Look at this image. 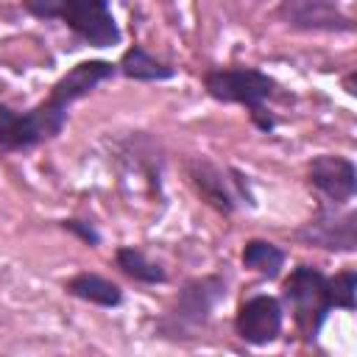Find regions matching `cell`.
Returning a JSON list of instances; mask_svg holds the SVG:
<instances>
[{
    "mask_svg": "<svg viewBox=\"0 0 357 357\" xmlns=\"http://www.w3.org/2000/svg\"><path fill=\"white\" fill-rule=\"evenodd\" d=\"M109 6L112 0H22V8L31 17L61 20L92 47H112L123 39Z\"/></svg>",
    "mask_w": 357,
    "mask_h": 357,
    "instance_id": "cell-1",
    "label": "cell"
},
{
    "mask_svg": "<svg viewBox=\"0 0 357 357\" xmlns=\"http://www.w3.org/2000/svg\"><path fill=\"white\" fill-rule=\"evenodd\" d=\"M282 304L290 307L304 343H315L329 312L335 310L329 276L312 265L293 268L290 276L282 282Z\"/></svg>",
    "mask_w": 357,
    "mask_h": 357,
    "instance_id": "cell-2",
    "label": "cell"
},
{
    "mask_svg": "<svg viewBox=\"0 0 357 357\" xmlns=\"http://www.w3.org/2000/svg\"><path fill=\"white\" fill-rule=\"evenodd\" d=\"M223 298H226V279L218 273L195 276V279L184 282V287L173 298L170 310L159 318V332L165 337L192 335L195 329H201L209 321L212 310Z\"/></svg>",
    "mask_w": 357,
    "mask_h": 357,
    "instance_id": "cell-3",
    "label": "cell"
},
{
    "mask_svg": "<svg viewBox=\"0 0 357 357\" xmlns=\"http://www.w3.org/2000/svg\"><path fill=\"white\" fill-rule=\"evenodd\" d=\"M67 123V109L56 106L50 98L17 112L11 106H0V153H17L36 148L61 134Z\"/></svg>",
    "mask_w": 357,
    "mask_h": 357,
    "instance_id": "cell-4",
    "label": "cell"
},
{
    "mask_svg": "<svg viewBox=\"0 0 357 357\" xmlns=\"http://www.w3.org/2000/svg\"><path fill=\"white\" fill-rule=\"evenodd\" d=\"M204 89L220 103H237L254 112L273 95L276 81L257 67H215L204 73Z\"/></svg>",
    "mask_w": 357,
    "mask_h": 357,
    "instance_id": "cell-5",
    "label": "cell"
},
{
    "mask_svg": "<svg viewBox=\"0 0 357 357\" xmlns=\"http://www.w3.org/2000/svg\"><path fill=\"white\" fill-rule=\"evenodd\" d=\"M187 176L192 181V187L198 190V195L218 209L220 215H231L237 209V204H248L254 206V195L248 190V176H243L234 167H218L209 159H192L187 165Z\"/></svg>",
    "mask_w": 357,
    "mask_h": 357,
    "instance_id": "cell-6",
    "label": "cell"
},
{
    "mask_svg": "<svg viewBox=\"0 0 357 357\" xmlns=\"http://www.w3.org/2000/svg\"><path fill=\"white\" fill-rule=\"evenodd\" d=\"M284 326V304L276 296L257 293L237 307L234 332L248 346H268L282 335Z\"/></svg>",
    "mask_w": 357,
    "mask_h": 357,
    "instance_id": "cell-7",
    "label": "cell"
},
{
    "mask_svg": "<svg viewBox=\"0 0 357 357\" xmlns=\"http://www.w3.org/2000/svg\"><path fill=\"white\" fill-rule=\"evenodd\" d=\"M296 237L307 245L326 251H354L357 248V215L351 209L340 212L335 204L321 206L312 220H307Z\"/></svg>",
    "mask_w": 357,
    "mask_h": 357,
    "instance_id": "cell-8",
    "label": "cell"
},
{
    "mask_svg": "<svg viewBox=\"0 0 357 357\" xmlns=\"http://www.w3.org/2000/svg\"><path fill=\"white\" fill-rule=\"evenodd\" d=\"M279 17L296 31H329L351 33V17L335 0H282Z\"/></svg>",
    "mask_w": 357,
    "mask_h": 357,
    "instance_id": "cell-9",
    "label": "cell"
},
{
    "mask_svg": "<svg viewBox=\"0 0 357 357\" xmlns=\"http://www.w3.org/2000/svg\"><path fill=\"white\" fill-rule=\"evenodd\" d=\"M310 184L335 206H343L346 201L354 198L357 190V167L351 159L337 156V153H321L310 162L307 167Z\"/></svg>",
    "mask_w": 357,
    "mask_h": 357,
    "instance_id": "cell-10",
    "label": "cell"
},
{
    "mask_svg": "<svg viewBox=\"0 0 357 357\" xmlns=\"http://www.w3.org/2000/svg\"><path fill=\"white\" fill-rule=\"evenodd\" d=\"M117 75V64L106 61V59H86V61H78L75 67H70L53 86H50V100L61 109L70 112V106L81 98H86L95 86H100L103 81L114 78Z\"/></svg>",
    "mask_w": 357,
    "mask_h": 357,
    "instance_id": "cell-11",
    "label": "cell"
},
{
    "mask_svg": "<svg viewBox=\"0 0 357 357\" xmlns=\"http://www.w3.org/2000/svg\"><path fill=\"white\" fill-rule=\"evenodd\" d=\"M64 290L73 296V298H81V301H89V304H98L103 310H114L123 304V290L117 282L100 276V273H75L64 282Z\"/></svg>",
    "mask_w": 357,
    "mask_h": 357,
    "instance_id": "cell-12",
    "label": "cell"
},
{
    "mask_svg": "<svg viewBox=\"0 0 357 357\" xmlns=\"http://www.w3.org/2000/svg\"><path fill=\"white\" fill-rule=\"evenodd\" d=\"M117 73L126 75L128 81H145V84H151V81H167V78H173L176 75V67L167 64V61H162V59H156L142 45H131L120 56Z\"/></svg>",
    "mask_w": 357,
    "mask_h": 357,
    "instance_id": "cell-13",
    "label": "cell"
},
{
    "mask_svg": "<svg viewBox=\"0 0 357 357\" xmlns=\"http://www.w3.org/2000/svg\"><path fill=\"white\" fill-rule=\"evenodd\" d=\"M240 259H243V265H245L248 271H254L257 276H262V279H276V276L282 273V268H284L287 254H284L276 243H271V240H248V243L243 245Z\"/></svg>",
    "mask_w": 357,
    "mask_h": 357,
    "instance_id": "cell-14",
    "label": "cell"
},
{
    "mask_svg": "<svg viewBox=\"0 0 357 357\" xmlns=\"http://www.w3.org/2000/svg\"><path fill=\"white\" fill-rule=\"evenodd\" d=\"M114 262H117V268H120L128 279H134V282H139V284H165V282H167V271H165L159 262L148 259V257H145L139 248H134V245H120L117 254H114Z\"/></svg>",
    "mask_w": 357,
    "mask_h": 357,
    "instance_id": "cell-15",
    "label": "cell"
},
{
    "mask_svg": "<svg viewBox=\"0 0 357 357\" xmlns=\"http://www.w3.org/2000/svg\"><path fill=\"white\" fill-rule=\"evenodd\" d=\"M329 282H332L335 307L346 310V312H354V307H357V273L349 268V271H340V273L329 276Z\"/></svg>",
    "mask_w": 357,
    "mask_h": 357,
    "instance_id": "cell-16",
    "label": "cell"
},
{
    "mask_svg": "<svg viewBox=\"0 0 357 357\" xmlns=\"http://www.w3.org/2000/svg\"><path fill=\"white\" fill-rule=\"evenodd\" d=\"M61 229L64 231H70L73 237H78L84 245H89V248H98L100 245V231L89 223V220H81V218H64L61 220Z\"/></svg>",
    "mask_w": 357,
    "mask_h": 357,
    "instance_id": "cell-17",
    "label": "cell"
},
{
    "mask_svg": "<svg viewBox=\"0 0 357 357\" xmlns=\"http://www.w3.org/2000/svg\"><path fill=\"white\" fill-rule=\"evenodd\" d=\"M251 120H254V126H257L259 131H265V134H271V131L276 128V117L268 114L265 106H262V109H254V112H251Z\"/></svg>",
    "mask_w": 357,
    "mask_h": 357,
    "instance_id": "cell-18",
    "label": "cell"
},
{
    "mask_svg": "<svg viewBox=\"0 0 357 357\" xmlns=\"http://www.w3.org/2000/svg\"><path fill=\"white\" fill-rule=\"evenodd\" d=\"M343 84H346V92H349V95H354V92H357V89H354V73H349Z\"/></svg>",
    "mask_w": 357,
    "mask_h": 357,
    "instance_id": "cell-19",
    "label": "cell"
}]
</instances>
